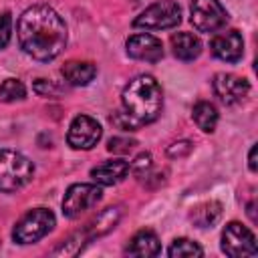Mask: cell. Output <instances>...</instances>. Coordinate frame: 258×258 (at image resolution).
<instances>
[{"mask_svg":"<svg viewBox=\"0 0 258 258\" xmlns=\"http://www.w3.org/2000/svg\"><path fill=\"white\" fill-rule=\"evenodd\" d=\"M20 48L34 60L48 62L56 58L67 46V24L60 14L46 6L34 4L26 8L16 24Z\"/></svg>","mask_w":258,"mask_h":258,"instance_id":"1","label":"cell"},{"mask_svg":"<svg viewBox=\"0 0 258 258\" xmlns=\"http://www.w3.org/2000/svg\"><path fill=\"white\" fill-rule=\"evenodd\" d=\"M121 105L125 119L135 131L137 127L149 125L159 117L163 107V91L151 75H137L125 85Z\"/></svg>","mask_w":258,"mask_h":258,"instance_id":"2","label":"cell"},{"mask_svg":"<svg viewBox=\"0 0 258 258\" xmlns=\"http://www.w3.org/2000/svg\"><path fill=\"white\" fill-rule=\"evenodd\" d=\"M34 175L32 161L14 149H0V191L12 194L22 189Z\"/></svg>","mask_w":258,"mask_h":258,"instance_id":"3","label":"cell"},{"mask_svg":"<svg viewBox=\"0 0 258 258\" xmlns=\"http://www.w3.org/2000/svg\"><path fill=\"white\" fill-rule=\"evenodd\" d=\"M56 220L54 214L46 208H34L26 212L12 230V240L16 244H34L40 238H44L52 228Z\"/></svg>","mask_w":258,"mask_h":258,"instance_id":"4","label":"cell"},{"mask_svg":"<svg viewBox=\"0 0 258 258\" xmlns=\"http://www.w3.org/2000/svg\"><path fill=\"white\" fill-rule=\"evenodd\" d=\"M181 22V8L173 0H157L151 6H147L135 20V28H145V30H165L173 28Z\"/></svg>","mask_w":258,"mask_h":258,"instance_id":"5","label":"cell"},{"mask_svg":"<svg viewBox=\"0 0 258 258\" xmlns=\"http://www.w3.org/2000/svg\"><path fill=\"white\" fill-rule=\"evenodd\" d=\"M103 191L97 183H73L62 200V216L69 220L81 218L87 210L99 204Z\"/></svg>","mask_w":258,"mask_h":258,"instance_id":"6","label":"cell"},{"mask_svg":"<svg viewBox=\"0 0 258 258\" xmlns=\"http://www.w3.org/2000/svg\"><path fill=\"white\" fill-rule=\"evenodd\" d=\"M189 20L200 32H216L228 22V12L218 0H191Z\"/></svg>","mask_w":258,"mask_h":258,"instance_id":"7","label":"cell"},{"mask_svg":"<svg viewBox=\"0 0 258 258\" xmlns=\"http://www.w3.org/2000/svg\"><path fill=\"white\" fill-rule=\"evenodd\" d=\"M222 252L232 258L256 256V238L240 222H230L222 232Z\"/></svg>","mask_w":258,"mask_h":258,"instance_id":"8","label":"cell"},{"mask_svg":"<svg viewBox=\"0 0 258 258\" xmlns=\"http://www.w3.org/2000/svg\"><path fill=\"white\" fill-rule=\"evenodd\" d=\"M101 135H103V129L97 119L89 115H77L69 125L67 143L73 149H93L99 143Z\"/></svg>","mask_w":258,"mask_h":258,"instance_id":"9","label":"cell"},{"mask_svg":"<svg viewBox=\"0 0 258 258\" xmlns=\"http://www.w3.org/2000/svg\"><path fill=\"white\" fill-rule=\"evenodd\" d=\"M212 87L224 105H236L250 93V83L232 73H218L212 81Z\"/></svg>","mask_w":258,"mask_h":258,"instance_id":"10","label":"cell"},{"mask_svg":"<svg viewBox=\"0 0 258 258\" xmlns=\"http://www.w3.org/2000/svg\"><path fill=\"white\" fill-rule=\"evenodd\" d=\"M125 50L131 58L143 62H157L163 58V44L153 34H133L125 42Z\"/></svg>","mask_w":258,"mask_h":258,"instance_id":"11","label":"cell"},{"mask_svg":"<svg viewBox=\"0 0 258 258\" xmlns=\"http://www.w3.org/2000/svg\"><path fill=\"white\" fill-rule=\"evenodd\" d=\"M210 50L216 58L224 62H238L244 54V38L238 30H228L216 34L210 42Z\"/></svg>","mask_w":258,"mask_h":258,"instance_id":"12","label":"cell"},{"mask_svg":"<svg viewBox=\"0 0 258 258\" xmlns=\"http://www.w3.org/2000/svg\"><path fill=\"white\" fill-rule=\"evenodd\" d=\"M127 173H129V163L125 159H109L91 169V177L99 185H115L123 181Z\"/></svg>","mask_w":258,"mask_h":258,"instance_id":"13","label":"cell"},{"mask_svg":"<svg viewBox=\"0 0 258 258\" xmlns=\"http://www.w3.org/2000/svg\"><path fill=\"white\" fill-rule=\"evenodd\" d=\"M159 252H161V244L153 230H139L125 246V254L129 256L147 258V256H157Z\"/></svg>","mask_w":258,"mask_h":258,"instance_id":"14","label":"cell"},{"mask_svg":"<svg viewBox=\"0 0 258 258\" xmlns=\"http://www.w3.org/2000/svg\"><path fill=\"white\" fill-rule=\"evenodd\" d=\"M64 81L73 87H87L95 75H97V67L91 60H67L60 69Z\"/></svg>","mask_w":258,"mask_h":258,"instance_id":"15","label":"cell"},{"mask_svg":"<svg viewBox=\"0 0 258 258\" xmlns=\"http://www.w3.org/2000/svg\"><path fill=\"white\" fill-rule=\"evenodd\" d=\"M169 42L179 60H194L202 52V40L194 32H175Z\"/></svg>","mask_w":258,"mask_h":258,"instance_id":"16","label":"cell"},{"mask_svg":"<svg viewBox=\"0 0 258 258\" xmlns=\"http://www.w3.org/2000/svg\"><path fill=\"white\" fill-rule=\"evenodd\" d=\"M119 218H121V208L119 206H111V208H107V210H103L97 218H95V222H91L89 226H87V234H89V240H93V238H99V236H103V234H107V232H111L113 228H115V224L119 222Z\"/></svg>","mask_w":258,"mask_h":258,"instance_id":"17","label":"cell"},{"mask_svg":"<svg viewBox=\"0 0 258 258\" xmlns=\"http://www.w3.org/2000/svg\"><path fill=\"white\" fill-rule=\"evenodd\" d=\"M220 216H222V204L220 202H204L191 210L189 220L198 228H210L220 220Z\"/></svg>","mask_w":258,"mask_h":258,"instance_id":"18","label":"cell"},{"mask_svg":"<svg viewBox=\"0 0 258 258\" xmlns=\"http://www.w3.org/2000/svg\"><path fill=\"white\" fill-rule=\"evenodd\" d=\"M191 117L196 121V125L204 131V133H212L218 125V109L210 103V101H200L194 105V111H191Z\"/></svg>","mask_w":258,"mask_h":258,"instance_id":"19","label":"cell"},{"mask_svg":"<svg viewBox=\"0 0 258 258\" xmlns=\"http://www.w3.org/2000/svg\"><path fill=\"white\" fill-rule=\"evenodd\" d=\"M167 254L171 258H185V256H202L204 250L198 242L189 240V238H175L167 250Z\"/></svg>","mask_w":258,"mask_h":258,"instance_id":"20","label":"cell"},{"mask_svg":"<svg viewBox=\"0 0 258 258\" xmlns=\"http://www.w3.org/2000/svg\"><path fill=\"white\" fill-rule=\"evenodd\" d=\"M26 95V87L18 81V79H6L0 83V101L2 103H14L24 99Z\"/></svg>","mask_w":258,"mask_h":258,"instance_id":"21","label":"cell"},{"mask_svg":"<svg viewBox=\"0 0 258 258\" xmlns=\"http://www.w3.org/2000/svg\"><path fill=\"white\" fill-rule=\"evenodd\" d=\"M87 240H89V234H87V232H77V234H73L69 240H64L58 248H54L52 254H54V256H58V254L75 256V254H79V252L83 250V246H85Z\"/></svg>","mask_w":258,"mask_h":258,"instance_id":"22","label":"cell"},{"mask_svg":"<svg viewBox=\"0 0 258 258\" xmlns=\"http://www.w3.org/2000/svg\"><path fill=\"white\" fill-rule=\"evenodd\" d=\"M151 165H153V161H151V153L143 151V153H139V155L135 157V161L129 165V171H133V175H137V177L141 179V177H147V175H149Z\"/></svg>","mask_w":258,"mask_h":258,"instance_id":"23","label":"cell"},{"mask_svg":"<svg viewBox=\"0 0 258 258\" xmlns=\"http://www.w3.org/2000/svg\"><path fill=\"white\" fill-rule=\"evenodd\" d=\"M137 145L135 139H129V137H111L109 143H107V149L113 151V153H129L133 147Z\"/></svg>","mask_w":258,"mask_h":258,"instance_id":"24","label":"cell"},{"mask_svg":"<svg viewBox=\"0 0 258 258\" xmlns=\"http://www.w3.org/2000/svg\"><path fill=\"white\" fill-rule=\"evenodd\" d=\"M12 38V16L10 12L0 14V48H4Z\"/></svg>","mask_w":258,"mask_h":258,"instance_id":"25","label":"cell"},{"mask_svg":"<svg viewBox=\"0 0 258 258\" xmlns=\"http://www.w3.org/2000/svg\"><path fill=\"white\" fill-rule=\"evenodd\" d=\"M191 149H194L191 141L183 139V141H175V143H171V145L167 147V155H169V157H185Z\"/></svg>","mask_w":258,"mask_h":258,"instance_id":"26","label":"cell"},{"mask_svg":"<svg viewBox=\"0 0 258 258\" xmlns=\"http://www.w3.org/2000/svg\"><path fill=\"white\" fill-rule=\"evenodd\" d=\"M256 151H258V147L252 145V147H250V153H248V167H250V171H256V169H258V163H256Z\"/></svg>","mask_w":258,"mask_h":258,"instance_id":"27","label":"cell"}]
</instances>
